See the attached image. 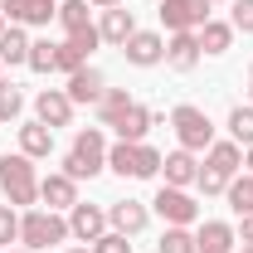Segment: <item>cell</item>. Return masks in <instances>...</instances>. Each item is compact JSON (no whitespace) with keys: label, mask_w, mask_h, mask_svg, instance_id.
Masks as SVG:
<instances>
[{"label":"cell","mask_w":253,"mask_h":253,"mask_svg":"<svg viewBox=\"0 0 253 253\" xmlns=\"http://www.w3.org/2000/svg\"><path fill=\"white\" fill-rule=\"evenodd\" d=\"M102 170H107V136H102V126H83L73 136V151L63 156V175L68 180H93Z\"/></svg>","instance_id":"1"},{"label":"cell","mask_w":253,"mask_h":253,"mask_svg":"<svg viewBox=\"0 0 253 253\" xmlns=\"http://www.w3.org/2000/svg\"><path fill=\"white\" fill-rule=\"evenodd\" d=\"M0 190H5V200H10L15 210H34V200H39V175H34V161L25 156V151L0 156Z\"/></svg>","instance_id":"2"},{"label":"cell","mask_w":253,"mask_h":253,"mask_svg":"<svg viewBox=\"0 0 253 253\" xmlns=\"http://www.w3.org/2000/svg\"><path fill=\"white\" fill-rule=\"evenodd\" d=\"M68 239V219H63L59 210H25L20 214V249H49V244H63Z\"/></svg>","instance_id":"3"},{"label":"cell","mask_w":253,"mask_h":253,"mask_svg":"<svg viewBox=\"0 0 253 253\" xmlns=\"http://www.w3.org/2000/svg\"><path fill=\"white\" fill-rule=\"evenodd\" d=\"M170 126H175V136H180L185 151H210V146H214V122H210V112L195 107V102H180V107L170 112Z\"/></svg>","instance_id":"4"},{"label":"cell","mask_w":253,"mask_h":253,"mask_svg":"<svg viewBox=\"0 0 253 253\" xmlns=\"http://www.w3.org/2000/svg\"><path fill=\"white\" fill-rule=\"evenodd\" d=\"M151 210H156L166 224H185V229L200 219V205L190 200V190H175V185H161L156 200H151Z\"/></svg>","instance_id":"5"},{"label":"cell","mask_w":253,"mask_h":253,"mask_svg":"<svg viewBox=\"0 0 253 253\" xmlns=\"http://www.w3.org/2000/svg\"><path fill=\"white\" fill-rule=\"evenodd\" d=\"M205 20H210V0H161V25L170 34L200 30Z\"/></svg>","instance_id":"6"},{"label":"cell","mask_w":253,"mask_h":253,"mask_svg":"<svg viewBox=\"0 0 253 253\" xmlns=\"http://www.w3.org/2000/svg\"><path fill=\"white\" fill-rule=\"evenodd\" d=\"M107 234V210L102 205H73L68 210V239H78V244H97Z\"/></svg>","instance_id":"7"},{"label":"cell","mask_w":253,"mask_h":253,"mask_svg":"<svg viewBox=\"0 0 253 253\" xmlns=\"http://www.w3.org/2000/svg\"><path fill=\"white\" fill-rule=\"evenodd\" d=\"M0 15L10 25H49L59 20V0H0Z\"/></svg>","instance_id":"8"},{"label":"cell","mask_w":253,"mask_h":253,"mask_svg":"<svg viewBox=\"0 0 253 253\" xmlns=\"http://www.w3.org/2000/svg\"><path fill=\"white\" fill-rule=\"evenodd\" d=\"M122 54H126V63H136V68H156V63H166V39H161L156 30H136L122 44Z\"/></svg>","instance_id":"9"},{"label":"cell","mask_w":253,"mask_h":253,"mask_svg":"<svg viewBox=\"0 0 253 253\" xmlns=\"http://www.w3.org/2000/svg\"><path fill=\"white\" fill-rule=\"evenodd\" d=\"M146 219H151V210H146L141 200H117V205H107V229H117L126 239H136V234L146 229Z\"/></svg>","instance_id":"10"},{"label":"cell","mask_w":253,"mask_h":253,"mask_svg":"<svg viewBox=\"0 0 253 253\" xmlns=\"http://www.w3.org/2000/svg\"><path fill=\"white\" fill-rule=\"evenodd\" d=\"M34 117L44 126H68L73 122V97L63 93V88H44V93L34 97Z\"/></svg>","instance_id":"11"},{"label":"cell","mask_w":253,"mask_h":253,"mask_svg":"<svg viewBox=\"0 0 253 253\" xmlns=\"http://www.w3.org/2000/svg\"><path fill=\"white\" fill-rule=\"evenodd\" d=\"M239 249V234H234V224L224 219H205L195 229V253H234Z\"/></svg>","instance_id":"12"},{"label":"cell","mask_w":253,"mask_h":253,"mask_svg":"<svg viewBox=\"0 0 253 253\" xmlns=\"http://www.w3.org/2000/svg\"><path fill=\"white\" fill-rule=\"evenodd\" d=\"M63 93L73 97V107H78V102H102V93H107V78H102V68L83 63L78 73H68V88H63Z\"/></svg>","instance_id":"13"},{"label":"cell","mask_w":253,"mask_h":253,"mask_svg":"<svg viewBox=\"0 0 253 253\" xmlns=\"http://www.w3.org/2000/svg\"><path fill=\"white\" fill-rule=\"evenodd\" d=\"M97 34H102V44L122 49L126 39L136 34V15H131L126 5H112V10H102V20H97Z\"/></svg>","instance_id":"14"},{"label":"cell","mask_w":253,"mask_h":253,"mask_svg":"<svg viewBox=\"0 0 253 253\" xmlns=\"http://www.w3.org/2000/svg\"><path fill=\"white\" fill-rule=\"evenodd\" d=\"M151 126H161V117L151 112V107H141V102H131L122 117L112 122V131H117V141H146V131Z\"/></svg>","instance_id":"15"},{"label":"cell","mask_w":253,"mask_h":253,"mask_svg":"<svg viewBox=\"0 0 253 253\" xmlns=\"http://www.w3.org/2000/svg\"><path fill=\"white\" fill-rule=\"evenodd\" d=\"M39 200H44L49 210H73V205H78V180H68L63 170H49V175L39 180Z\"/></svg>","instance_id":"16"},{"label":"cell","mask_w":253,"mask_h":253,"mask_svg":"<svg viewBox=\"0 0 253 253\" xmlns=\"http://www.w3.org/2000/svg\"><path fill=\"white\" fill-rule=\"evenodd\" d=\"M161 175H166V185L175 190H190L195 185V175H200V161H195V151H170V156H161Z\"/></svg>","instance_id":"17"},{"label":"cell","mask_w":253,"mask_h":253,"mask_svg":"<svg viewBox=\"0 0 253 253\" xmlns=\"http://www.w3.org/2000/svg\"><path fill=\"white\" fill-rule=\"evenodd\" d=\"M166 63L175 68V73H190L195 63H200V39H195V30H180L166 39Z\"/></svg>","instance_id":"18"},{"label":"cell","mask_w":253,"mask_h":253,"mask_svg":"<svg viewBox=\"0 0 253 253\" xmlns=\"http://www.w3.org/2000/svg\"><path fill=\"white\" fill-rule=\"evenodd\" d=\"M239 166H244V146H239V141H214V146L205 151V170H214L224 180H234Z\"/></svg>","instance_id":"19"},{"label":"cell","mask_w":253,"mask_h":253,"mask_svg":"<svg viewBox=\"0 0 253 253\" xmlns=\"http://www.w3.org/2000/svg\"><path fill=\"white\" fill-rule=\"evenodd\" d=\"M20 151L30 161L54 156V126H44L39 117H34V122H20Z\"/></svg>","instance_id":"20"},{"label":"cell","mask_w":253,"mask_h":253,"mask_svg":"<svg viewBox=\"0 0 253 253\" xmlns=\"http://www.w3.org/2000/svg\"><path fill=\"white\" fill-rule=\"evenodd\" d=\"M195 39H200V54H229V44H234V25H224V20H205V25L195 30Z\"/></svg>","instance_id":"21"},{"label":"cell","mask_w":253,"mask_h":253,"mask_svg":"<svg viewBox=\"0 0 253 253\" xmlns=\"http://www.w3.org/2000/svg\"><path fill=\"white\" fill-rule=\"evenodd\" d=\"M30 34H25V25H10V30L0 34V63H30Z\"/></svg>","instance_id":"22"},{"label":"cell","mask_w":253,"mask_h":253,"mask_svg":"<svg viewBox=\"0 0 253 253\" xmlns=\"http://www.w3.org/2000/svg\"><path fill=\"white\" fill-rule=\"evenodd\" d=\"M224 200H229V210H234L239 219H244V214H253V175H249V170L229 180V190H224Z\"/></svg>","instance_id":"23"},{"label":"cell","mask_w":253,"mask_h":253,"mask_svg":"<svg viewBox=\"0 0 253 253\" xmlns=\"http://www.w3.org/2000/svg\"><path fill=\"white\" fill-rule=\"evenodd\" d=\"M126 107H131L126 88H107V93H102V102H97V126H112V122L126 112Z\"/></svg>","instance_id":"24"},{"label":"cell","mask_w":253,"mask_h":253,"mask_svg":"<svg viewBox=\"0 0 253 253\" xmlns=\"http://www.w3.org/2000/svg\"><path fill=\"white\" fill-rule=\"evenodd\" d=\"M107 170H117V175H131L136 180V141H117V146H107Z\"/></svg>","instance_id":"25"},{"label":"cell","mask_w":253,"mask_h":253,"mask_svg":"<svg viewBox=\"0 0 253 253\" xmlns=\"http://www.w3.org/2000/svg\"><path fill=\"white\" fill-rule=\"evenodd\" d=\"M59 25H63L68 34L88 30V25H93V15H88V0H59Z\"/></svg>","instance_id":"26"},{"label":"cell","mask_w":253,"mask_h":253,"mask_svg":"<svg viewBox=\"0 0 253 253\" xmlns=\"http://www.w3.org/2000/svg\"><path fill=\"white\" fill-rule=\"evenodd\" d=\"M30 68L34 73H54L59 68V44L54 39H34L30 44Z\"/></svg>","instance_id":"27"},{"label":"cell","mask_w":253,"mask_h":253,"mask_svg":"<svg viewBox=\"0 0 253 253\" xmlns=\"http://www.w3.org/2000/svg\"><path fill=\"white\" fill-rule=\"evenodd\" d=\"M161 253H195V234H190L185 224H166V234H161Z\"/></svg>","instance_id":"28"},{"label":"cell","mask_w":253,"mask_h":253,"mask_svg":"<svg viewBox=\"0 0 253 253\" xmlns=\"http://www.w3.org/2000/svg\"><path fill=\"white\" fill-rule=\"evenodd\" d=\"M229 141H239V146H253V102H249V107H234V112H229Z\"/></svg>","instance_id":"29"},{"label":"cell","mask_w":253,"mask_h":253,"mask_svg":"<svg viewBox=\"0 0 253 253\" xmlns=\"http://www.w3.org/2000/svg\"><path fill=\"white\" fill-rule=\"evenodd\" d=\"M20 112H25V93L0 78V122H20Z\"/></svg>","instance_id":"30"},{"label":"cell","mask_w":253,"mask_h":253,"mask_svg":"<svg viewBox=\"0 0 253 253\" xmlns=\"http://www.w3.org/2000/svg\"><path fill=\"white\" fill-rule=\"evenodd\" d=\"M151 175H161V151L136 141V180H151Z\"/></svg>","instance_id":"31"},{"label":"cell","mask_w":253,"mask_h":253,"mask_svg":"<svg viewBox=\"0 0 253 253\" xmlns=\"http://www.w3.org/2000/svg\"><path fill=\"white\" fill-rule=\"evenodd\" d=\"M5 244H20V214H15V205H0V249Z\"/></svg>","instance_id":"32"},{"label":"cell","mask_w":253,"mask_h":253,"mask_svg":"<svg viewBox=\"0 0 253 253\" xmlns=\"http://www.w3.org/2000/svg\"><path fill=\"white\" fill-rule=\"evenodd\" d=\"M88 249H93V253H131V239L117 234V229H107V234H102L97 244H88Z\"/></svg>","instance_id":"33"},{"label":"cell","mask_w":253,"mask_h":253,"mask_svg":"<svg viewBox=\"0 0 253 253\" xmlns=\"http://www.w3.org/2000/svg\"><path fill=\"white\" fill-rule=\"evenodd\" d=\"M68 44H73V49H78V54H83V59H88V54H93L97 44H102V34H97V25H88V30H78V34H68Z\"/></svg>","instance_id":"34"},{"label":"cell","mask_w":253,"mask_h":253,"mask_svg":"<svg viewBox=\"0 0 253 253\" xmlns=\"http://www.w3.org/2000/svg\"><path fill=\"white\" fill-rule=\"evenodd\" d=\"M234 34H253V0H234Z\"/></svg>","instance_id":"35"},{"label":"cell","mask_w":253,"mask_h":253,"mask_svg":"<svg viewBox=\"0 0 253 253\" xmlns=\"http://www.w3.org/2000/svg\"><path fill=\"white\" fill-rule=\"evenodd\" d=\"M195 185L205 190V195H224V190H229V180H224V175H214V170H205V166H200V175H195Z\"/></svg>","instance_id":"36"},{"label":"cell","mask_w":253,"mask_h":253,"mask_svg":"<svg viewBox=\"0 0 253 253\" xmlns=\"http://www.w3.org/2000/svg\"><path fill=\"white\" fill-rule=\"evenodd\" d=\"M83 63H88V59H83V54H78V49L63 39V44H59V68H63V73H78Z\"/></svg>","instance_id":"37"},{"label":"cell","mask_w":253,"mask_h":253,"mask_svg":"<svg viewBox=\"0 0 253 253\" xmlns=\"http://www.w3.org/2000/svg\"><path fill=\"white\" fill-rule=\"evenodd\" d=\"M234 234H239V244H253V214H244V219H239V229H234Z\"/></svg>","instance_id":"38"},{"label":"cell","mask_w":253,"mask_h":253,"mask_svg":"<svg viewBox=\"0 0 253 253\" xmlns=\"http://www.w3.org/2000/svg\"><path fill=\"white\" fill-rule=\"evenodd\" d=\"M88 5H97V10H112V5H126V0H88Z\"/></svg>","instance_id":"39"},{"label":"cell","mask_w":253,"mask_h":253,"mask_svg":"<svg viewBox=\"0 0 253 253\" xmlns=\"http://www.w3.org/2000/svg\"><path fill=\"white\" fill-rule=\"evenodd\" d=\"M244 170L253 175V146H244Z\"/></svg>","instance_id":"40"},{"label":"cell","mask_w":253,"mask_h":253,"mask_svg":"<svg viewBox=\"0 0 253 253\" xmlns=\"http://www.w3.org/2000/svg\"><path fill=\"white\" fill-rule=\"evenodd\" d=\"M239 253H253V244H239Z\"/></svg>","instance_id":"41"},{"label":"cell","mask_w":253,"mask_h":253,"mask_svg":"<svg viewBox=\"0 0 253 253\" xmlns=\"http://www.w3.org/2000/svg\"><path fill=\"white\" fill-rule=\"evenodd\" d=\"M68 253H93V249H68Z\"/></svg>","instance_id":"42"},{"label":"cell","mask_w":253,"mask_h":253,"mask_svg":"<svg viewBox=\"0 0 253 253\" xmlns=\"http://www.w3.org/2000/svg\"><path fill=\"white\" fill-rule=\"evenodd\" d=\"M5 253H30V249H5Z\"/></svg>","instance_id":"43"},{"label":"cell","mask_w":253,"mask_h":253,"mask_svg":"<svg viewBox=\"0 0 253 253\" xmlns=\"http://www.w3.org/2000/svg\"><path fill=\"white\" fill-rule=\"evenodd\" d=\"M0 34H5V15H0Z\"/></svg>","instance_id":"44"},{"label":"cell","mask_w":253,"mask_h":253,"mask_svg":"<svg viewBox=\"0 0 253 253\" xmlns=\"http://www.w3.org/2000/svg\"><path fill=\"white\" fill-rule=\"evenodd\" d=\"M249 83H253V63H249Z\"/></svg>","instance_id":"45"},{"label":"cell","mask_w":253,"mask_h":253,"mask_svg":"<svg viewBox=\"0 0 253 253\" xmlns=\"http://www.w3.org/2000/svg\"><path fill=\"white\" fill-rule=\"evenodd\" d=\"M0 78H5V63H0Z\"/></svg>","instance_id":"46"},{"label":"cell","mask_w":253,"mask_h":253,"mask_svg":"<svg viewBox=\"0 0 253 253\" xmlns=\"http://www.w3.org/2000/svg\"><path fill=\"white\" fill-rule=\"evenodd\" d=\"M210 5H224V0H210Z\"/></svg>","instance_id":"47"},{"label":"cell","mask_w":253,"mask_h":253,"mask_svg":"<svg viewBox=\"0 0 253 253\" xmlns=\"http://www.w3.org/2000/svg\"><path fill=\"white\" fill-rule=\"evenodd\" d=\"M249 97H253V83H249Z\"/></svg>","instance_id":"48"}]
</instances>
